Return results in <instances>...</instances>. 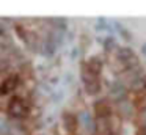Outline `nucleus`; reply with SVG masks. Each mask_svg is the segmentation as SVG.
<instances>
[{
    "mask_svg": "<svg viewBox=\"0 0 146 135\" xmlns=\"http://www.w3.org/2000/svg\"><path fill=\"white\" fill-rule=\"evenodd\" d=\"M8 113L14 118H24V116L29 113V107H27L25 100L21 99V97H14L11 99L10 105H8Z\"/></svg>",
    "mask_w": 146,
    "mask_h": 135,
    "instance_id": "nucleus-1",
    "label": "nucleus"
},
{
    "mask_svg": "<svg viewBox=\"0 0 146 135\" xmlns=\"http://www.w3.org/2000/svg\"><path fill=\"white\" fill-rule=\"evenodd\" d=\"M17 86V77L16 75H11V77H8L7 80L2 83V86H0V93L2 94H7V93H11V91H14Z\"/></svg>",
    "mask_w": 146,
    "mask_h": 135,
    "instance_id": "nucleus-2",
    "label": "nucleus"
},
{
    "mask_svg": "<svg viewBox=\"0 0 146 135\" xmlns=\"http://www.w3.org/2000/svg\"><path fill=\"white\" fill-rule=\"evenodd\" d=\"M64 126H66V129L68 130H76V126H77V121H76V118H74L72 115H66L64 116Z\"/></svg>",
    "mask_w": 146,
    "mask_h": 135,
    "instance_id": "nucleus-4",
    "label": "nucleus"
},
{
    "mask_svg": "<svg viewBox=\"0 0 146 135\" xmlns=\"http://www.w3.org/2000/svg\"><path fill=\"white\" fill-rule=\"evenodd\" d=\"M94 110H96V115H98L99 118H108V113H110V108H108V105L105 104V100H101V102H98V104H96Z\"/></svg>",
    "mask_w": 146,
    "mask_h": 135,
    "instance_id": "nucleus-3",
    "label": "nucleus"
}]
</instances>
